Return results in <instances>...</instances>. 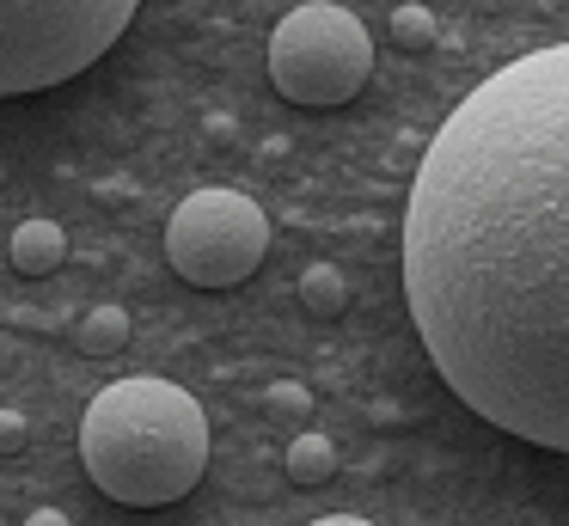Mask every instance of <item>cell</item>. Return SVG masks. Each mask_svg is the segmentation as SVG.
Instances as JSON below:
<instances>
[{
  "label": "cell",
  "mask_w": 569,
  "mask_h": 526,
  "mask_svg": "<svg viewBox=\"0 0 569 526\" xmlns=\"http://www.w3.org/2000/svg\"><path fill=\"white\" fill-rule=\"evenodd\" d=\"M141 0H0V98L87 73L129 31Z\"/></svg>",
  "instance_id": "3957f363"
},
{
  "label": "cell",
  "mask_w": 569,
  "mask_h": 526,
  "mask_svg": "<svg viewBox=\"0 0 569 526\" xmlns=\"http://www.w3.org/2000/svg\"><path fill=\"white\" fill-rule=\"evenodd\" d=\"M373 73V37L337 0H307L270 31V86L288 105L331 110L368 86Z\"/></svg>",
  "instance_id": "277c9868"
},
{
  "label": "cell",
  "mask_w": 569,
  "mask_h": 526,
  "mask_svg": "<svg viewBox=\"0 0 569 526\" xmlns=\"http://www.w3.org/2000/svg\"><path fill=\"white\" fill-rule=\"evenodd\" d=\"M337 472V447L325 435H295L288 440V477H295V484H325V477Z\"/></svg>",
  "instance_id": "ba28073f"
},
{
  "label": "cell",
  "mask_w": 569,
  "mask_h": 526,
  "mask_svg": "<svg viewBox=\"0 0 569 526\" xmlns=\"http://www.w3.org/2000/svg\"><path fill=\"white\" fill-rule=\"evenodd\" d=\"M300 306H307V312H319V318L343 312V306H349L343 269H337V264H307V269H300Z\"/></svg>",
  "instance_id": "52a82bcc"
},
{
  "label": "cell",
  "mask_w": 569,
  "mask_h": 526,
  "mask_svg": "<svg viewBox=\"0 0 569 526\" xmlns=\"http://www.w3.org/2000/svg\"><path fill=\"white\" fill-rule=\"evenodd\" d=\"M80 465L123 508H172L209 472V416L172 379H117L80 416Z\"/></svg>",
  "instance_id": "7a4b0ae2"
},
{
  "label": "cell",
  "mask_w": 569,
  "mask_h": 526,
  "mask_svg": "<svg viewBox=\"0 0 569 526\" xmlns=\"http://www.w3.org/2000/svg\"><path fill=\"white\" fill-rule=\"evenodd\" d=\"M270 410L300 416V410H312V391L300 386V379H276V386H270Z\"/></svg>",
  "instance_id": "8fae6325"
},
{
  "label": "cell",
  "mask_w": 569,
  "mask_h": 526,
  "mask_svg": "<svg viewBox=\"0 0 569 526\" xmlns=\"http://www.w3.org/2000/svg\"><path fill=\"white\" fill-rule=\"evenodd\" d=\"M26 435H31L26 416H19V410H0V453H19V447H26Z\"/></svg>",
  "instance_id": "7c38bea8"
},
{
  "label": "cell",
  "mask_w": 569,
  "mask_h": 526,
  "mask_svg": "<svg viewBox=\"0 0 569 526\" xmlns=\"http://www.w3.org/2000/svg\"><path fill=\"white\" fill-rule=\"evenodd\" d=\"M13 269L19 276H50V269H62V257H68V239H62V227L56 220H43V215H31V220H19L13 227Z\"/></svg>",
  "instance_id": "8992f818"
},
{
  "label": "cell",
  "mask_w": 569,
  "mask_h": 526,
  "mask_svg": "<svg viewBox=\"0 0 569 526\" xmlns=\"http://www.w3.org/2000/svg\"><path fill=\"white\" fill-rule=\"evenodd\" d=\"M312 526H373V520H356V514H325V520H312Z\"/></svg>",
  "instance_id": "5bb4252c"
},
{
  "label": "cell",
  "mask_w": 569,
  "mask_h": 526,
  "mask_svg": "<svg viewBox=\"0 0 569 526\" xmlns=\"http://www.w3.org/2000/svg\"><path fill=\"white\" fill-rule=\"evenodd\" d=\"M435 37H441V24H435L429 7H417V0H410V7L392 12V43L398 49H429Z\"/></svg>",
  "instance_id": "30bf717a"
},
{
  "label": "cell",
  "mask_w": 569,
  "mask_h": 526,
  "mask_svg": "<svg viewBox=\"0 0 569 526\" xmlns=\"http://www.w3.org/2000/svg\"><path fill=\"white\" fill-rule=\"evenodd\" d=\"M270 251V215L246 190H190L166 220V264L190 288H239Z\"/></svg>",
  "instance_id": "5b68a950"
},
{
  "label": "cell",
  "mask_w": 569,
  "mask_h": 526,
  "mask_svg": "<svg viewBox=\"0 0 569 526\" xmlns=\"http://www.w3.org/2000/svg\"><path fill=\"white\" fill-rule=\"evenodd\" d=\"M129 343V312L123 306H92L87 318H80V349L87 355H117Z\"/></svg>",
  "instance_id": "9c48e42d"
},
{
  "label": "cell",
  "mask_w": 569,
  "mask_h": 526,
  "mask_svg": "<svg viewBox=\"0 0 569 526\" xmlns=\"http://www.w3.org/2000/svg\"><path fill=\"white\" fill-rule=\"evenodd\" d=\"M405 300L466 410L569 453V43L515 56L435 129L405 202Z\"/></svg>",
  "instance_id": "6da1fadb"
},
{
  "label": "cell",
  "mask_w": 569,
  "mask_h": 526,
  "mask_svg": "<svg viewBox=\"0 0 569 526\" xmlns=\"http://www.w3.org/2000/svg\"><path fill=\"white\" fill-rule=\"evenodd\" d=\"M26 526H74V520H68V514L62 508H38V514H31V520Z\"/></svg>",
  "instance_id": "4fadbf2b"
}]
</instances>
